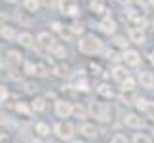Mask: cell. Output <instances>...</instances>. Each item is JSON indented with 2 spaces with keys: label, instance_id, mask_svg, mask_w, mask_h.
I'll list each match as a JSON object with an SVG mask.
<instances>
[{
  "label": "cell",
  "instance_id": "cell-29",
  "mask_svg": "<svg viewBox=\"0 0 154 143\" xmlns=\"http://www.w3.org/2000/svg\"><path fill=\"white\" fill-rule=\"evenodd\" d=\"M110 143H129L126 135H122V134H116V135H112V139Z\"/></svg>",
  "mask_w": 154,
  "mask_h": 143
},
{
  "label": "cell",
  "instance_id": "cell-19",
  "mask_svg": "<svg viewBox=\"0 0 154 143\" xmlns=\"http://www.w3.org/2000/svg\"><path fill=\"white\" fill-rule=\"evenodd\" d=\"M15 111H17V113H21V115H25V116H31V113H32V107H29L27 103H23V101H19V103L15 105Z\"/></svg>",
  "mask_w": 154,
  "mask_h": 143
},
{
  "label": "cell",
  "instance_id": "cell-35",
  "mask_svg": "<svg viewBox=\"0 0 154 143\" xmlns=\"http://www.w3.org/2000/svg\"><path fill=\"white\" fill-rule=\"evenodd\" d=\"M109 59H112V61H120V59H124V56H120V53H116V52H109Z\"/></svg>",
  "mask_w": 154,
  "mask_h": 143
},
{
  "label": "cell",
  "instance_id": "cell-44",
  "mask_svg": "<svg viewBox=\"0 0 154 143\" xmlns=\"http://www.w3.org/2000/svg\"><path fill=\"white\" fill-rule=\"evenodd\" d=\"M70 143H86V141H80V139H72Z\"/></svg>",
  "mask_w": 154,
  "mask_h": 143
},
{
  "label": "cell",
  "instance_id": "cell-34",
  "mask_svg": "<svg viewBox=\"0 0 154 143\" xmlns=\"http://www.w3.org/2000/svg\"><path fill=\"white\" fill-rule=\"evenodd\" d=\"M146 116H149L150 120H154V101H150V103H149V109H146Z\"/></svg>",
  "mask_w": 154,
  "mask_h": 143
},
{
  "label": "cell",
  "instance_id": "cell-18",
  "mask_svg": "<svg viewBox=\"0 0 154 143\" xmlns=\"http://www.w3.org/2000/svg\"><path fill=\"white\" fill-rule=\"evenodd\" d=\"M23 6H25L27 11H38L40 10V0H23Z\"/></svg>",
  "mask_w": 154,
  "mask_h": 143
},
{
  "label": "cell",
  "instance_id": "cell-31",
  "mask_svg": "<svg viewBox=\"0 0 154 143\" xmlns=\"http://www.w3.org/2000/svg\"><path fill=\"white\" fill-rule=\"evenodd\" d=\"M17 21H19L21 25H25V27H29V25H31V19H29V17H25L23 14H17Z\"/></svg>",
  "mask_w": 154,
  "mask_h": 143
},
{
  "label": "cell",
  "instance_id": "cell-23",
  "mask_svg": "<svg viewBox=\"0 0 154 143\" xmlns=\"http://www.w3.org/2000/svg\"><path fill=\"white\" fill-rule=\"evenodd\" d=\"M133 143H152V138L146 134H135L133 135Z\"/></svg>",
  "mask_w": 154,
  "mask_h": 143
},
{
  "label": "cell",
  "instance_id": "cell-11",
  "mask_svg": "<svg viewBox=\"0 0 154 143\" xmlns=\"http://www.w3.org/2000/svg\"><path fill=\"white\" fill-rule=\"evenodd\" d=\"M112 78H114L116 82H122L126 80V78H129V73H128V69L124 67V65H116L114 69H112Z\"/></svg>",
  "mask_w": 154,
  "mask_h": 143
},
{
  "label": "cell",
  "instance_id": "cell-7",
  "mask_svg": "<svg viewBox=\"0 0 154 143\" xmlns=\"http://www.w3.org/2000/svg\"><path fill=\"white\" fill-rule=\"evenodd\" d=\"M124 124H126L128 128L137 130V128L143 126V120H141V116H139V115H135V113H128V115L124 116Z\"/></svg>",
  "mask_w": 154,
  "mask_h": 143
},
{
  "label": "cell",
  "instance_id": "cell-1",
  "mask_svg": "<svg viewBox=\"0 0 154 143\" xmlns=\"http://www.w3.org/2000/svg\"><path fill=\"white\" fill-rule=\"evenodd\" d=\"M78 50L82 53H86V56H95V53H99L103 50V42L95 37V34H86V37L80 38Z\"/></svg>",
  "mask_w": 154,
  "mask_h": 143
},
{
  "label": "cell",
  "instance_id": "cell-37",
  "mask_svg": "<svg viewBox=\"0 0 154 143\" xmlns=\"http://www.w3.org/2000/svg\"><path fill=\"white\" fill-rule=\"evenodd\" d=\"M42 4H44V6H46L48 10H51L53 6H55V0H42Z\"/></svg>",
  "mask_w": 154,
  "mask_h": 143
},
{
  "label": "cell",
  "instance_id": "cell-38",
  "mask_svg": "<svg viewBox=\"0 0 154 143\" xmlns=\"http://www.w3.org/2000/svg\"><path fill=\"white\" fill-rule=\"evenodd\" d=\"M51 29H53V31H59V33L63 31V29H61V23H57V21H55V23H51Z\"/></svg>",
  "mask_w": 154,
  "mask_h": 143
},
{
  "label": "cell",
  "instance_id": "cell-41",
  "mask_svg": "<svg viewBox=\"0 0 154 143\" xmlns=\"http://www.w3.org/2000/svg\"><path fill=\"white\" fill-rule=\"evenodd\" d=\"M116 2H120V4H124V6H128L129 2H131V0H116Z\"/></svg>",
  "mask_w": 154,
  "mask_h": 143
},
{
  "label": "cell",
  "instance_id": "cell-10",
  "mask_svg": "<svg viewBox=\"0 0 154 143\" xmlns=\"http://www.w3.org/2000/svg\"><path fill=\"white\" fill-rule=\"evenodd\" d=\"M139 82H141L143 88L152 90V88H154V75L149 73V71H141V73H139Z\"/></svg>",
  "mask_w": 154,
  "mask_h": 143
},
{
  "label": "cell",
  "instance_id": "cell-36",
  "mask_svg": "<svg viewBox=\"0 0 154 143\" xmlns=\"http://www.w3.org/2000/svg\"><path fill=\"white\" fill-rule=\"evenodd\" d=\"M70 31H72V33L76 34V33H82V31H84V27L78 25V23H74V25H70Z\"/></svg>",
  "mask_w": 154,
  "mask_h": 143
},
{
  "label": "cell",
  "instance_id": "cell-22",
  "mask_svg": "<svg viewBox=\"0 0 154 143\" xmlns=\"http://www.w3.org/2000/svg\"><path fill=\"white\" fill-rule=\"evenodd\" d=\"M21 53L19 52H14V50H11V52H8V61L11 63V65H19L21 63Z\"/></svg>",
  "mask_w": 154,
  "mask_h": 143
},
{
  "label": "cell",
  "instance_id": "cell-42",
  "mask_svg": "<svg viewBox=\"0 0 154 143\" xmlns=\"http://www.w3.org/2000/svg\"><path fill=\"white\" fill-rule=\"evenodd\" d=\"M135 2H139V4H143V6H146V4H149V0H135Z\"/></svg>",
  "mask_w": 154,
  "mask_h": 143
},
{
  "label": "cell",
  "instance_id": "cell-20",
  "mask_svg": "<svg viewBox=\"0 0 154 143\" xmlns=\"http://www.w3.org/2000/svg\"><path fill=\"white\" fill-rule=\"evenodd\" d=\"M34 130H36V134L40 135V138H46V135H50V126L44 122H38L36 126H34Z\"/></svg>",
  "mask_w": 154,
  "mask_h": 143
},
{
  "label": "cell",
  "instance_id": "cell-9",
  "mask_svg": "<svg viewBox=\"0 0 154 143\" xmlns=\"http://www.w3.org/2000/svg\"><path fill=\"white\" fill-rule=\"evenodd\" d=\"M124 61H126V65H129V67H137L141 63V56L135 50H126L124 52Z\"/></svg>",
  "mask_w": 154,
  "mask_h": 143
},
{
  "label": "cell",
  "instance_id": "cell-21",
  "mask_svg": "<svg viewBox=\"0 0 154 143\" xmlns=\"http://www.w3.org/2000/svg\"><path fill=\"white\" fill-rule=\"evenodd\" d=\"M149 103H150V101H146L145 97H135V107H137L141 113H146V109H149Z\"/></svg>",
  "mask_w": 154,
  "mask_h": 143
},
{
  "label": "cell",
  "instance_id": "cell-12",
  "mask_svg": "<svg viewBox=\"0 0 154 143\" xmlns=\"http://www.w3.org/2000/svg\"><path fill=\"white\" fill-rule=\"evenodd\" d=\"M99 31H103L105 34H114V31H116V21L110 19V17L99 21Z\"/></svg>",
  "mask_w": 154,
  "mask_h": 143
},
{
  "label": "cell",
  "instance_id": "cell-4",
  "mask_svg": "<svg viewBox=\"0 0 154 143\" xmlns=\"http://www.w3.org/2000/svg\"><path fill=\"white\" fill-rule=\"evenodd\" d=\"M57 8L63 15H78V2L76 0H57Z\"/></svg>",
  "mask_w": 154,
  "mask_h": 143
},
{
  "label": "cell",
  "instance_id": "cell-13",
  "mask_svg": "<svg viewBox=\"0 0 154 143\" xmlns=\"http://www.w3.org/2000/svg\"><path fill=\"white\" fill-rule=\"evenodd\" d=\"M129 40H131V42H135V44H143V42H145L143 31H141V29H137V27L129 29Z\"/></svg>",
  "mask_w": 154,
  "mask_h": 143
},
{
  "label": "cell",
  "instance_id": "cell-6",
  "mask_svg": "<svg viewBox=\"0 0 154 143\" xmlns=\"http://www.w3.org/2000/svg\"><path fill=\"white\" fill-rule=\"evenodd\" d=\"M36 42L42 50H53L55 48V40H53V37L50 33H40L36 37Z\"/></svg>",
  "mask_w": 154,
  "mask_h": 143
},
{
  "label": "cell",
  "instance_id": "cell-27",
  "mask_svg": "<svg viewBox=\"0 0 154 143\" xmlns=\"http://www.w3.org/2000/svg\"><path fill=\"white\" fill-rule=\"evenodd\" d=\"M114 44L118 46V48H126L128 50V40H126V37H114Z\"/></svg>",
  "mask_w": 154,
  "mask_h": 143
},
{
  "label": "cell",
  "instance_id": "cell-17",
  "mask_svg": "<svg viewBox=\"0 0 154 143\" xmlns=\"http://www.w3.org/2000/svg\"><path fill=\"white\" fill-rule=\"evenodd\" d=\"M0 34H2L4 40H17V33L11 27H2L0 29Z\"/></svg>",
  "mask_w": 154,
  "mask_h": 143
},
{
  "label": "cell",
  "instance_id": "cell-32",
  "mask_svg": "<svg viewBox=\"0 0 154 143\" xmlns=\"http://www.w3.org/2000/svg\"><path fill=\"white\" fill-rule=\"evenodd\" d=\"M25 73H27V75H36V65L25 63Z\"/></svg>",
  "mask_w": 154,
  "mask_h": 143
},
{
  "label": "cell",
  "instance_id": "cell-46",
  "mask_svg": "<svg viewBox=\"0 0 154 143\" xmlns=\"http://www.w3.org/2000/svg\"><path fill=\"white\" fill-rule=\"evenodd\" d=\"M150 4H152V6H154V0H150Z\"/></svg>",
  "mask_w": 154,
  "mask_h": 143
},
{
  "label": "cell",
  "instance_id": "cell-3",
  "mask_svg": "<svg viewBox=\"0 0 154 143\" xmlns=\"http://www.w3.org/2000/svg\"><path fill=\"white\" fill-rule=\"evenodd\" d=\"M55 115L59 118H69L70 115H74V105L67 99H57L55 101Z\"/></svg>",
  "mask_w": 154,
  "mask_h": 143
},
{
  "label": "cell",
  "instance_id": "cell-24",
  "mask_svg": "<svg viewBox=\"0 0 154 143\" xmlns=\"http://www.w3.org/2000/svg\"><path fill=\"white\" fill-rule=\"evenodd\" d=\"M90 8H91L93 11H95V14H103V11H105V6H103L101 0H91Z\"/></svg>",
  "mask_w": 154,
  "mask_h": 143
},
{
  "label": "cell",
  "instance_id": "cell-28",
  "mask_svg": "<svg viewBox=\"0 0 154 143\" xmlns=\"http://www.w3.org/2000/svg\"><path fill=\"white\" fill-rule=\"evenodd\" d=\"M74 115L80 116V118H86V116H88V111H86L82 105H76V107H74Z\"/></svg>",
  "mask_w": 154,
  "mask_h": 143
},
{
  "label": "cell",
  "instance_id": "cell-14",
  "mask_svg": "<svg viewBox=\"0 0 154 143\" xmlns=\"http://www.w3.org/2000/svg\"><path fill=\"white\" fill-rule=\"evenodd\" d=\"M17 42H19L23 48H32L34 46V38H32V34H29V33H21V34H17Z\"/></svg>",
  "mask_w": 154,
  "mask_h": 143
},
{
  "label": "cell",
  "instance_id": "cell-39",
  "mask_svg": "<svg viewBox=\"0 0 154 143\" xmlns=\"http://www.w3.org/2000/svg\"><path fill=\"white\" fill-rule=\"evenodd\" d=\"M6 19H8V15H6L4 11H0V27H2L4 23H6Z\"/></svg>",
  "mask_w": 154,
  "mask_h": 143
},
{
  "label": "cell",
  "instance_id": "cell-5",
  "mask_svg": "<svg viewBox=\"0 0 154 143\" xmlns=\"http://www.w3.org/2000/svg\"><path fill=\"white\" fill-rule=\"evenodd\" d=\"M80 134L84 135V138H88V139H95L99 135V128L95 124H91V122H82L80 124Z\"/></svg>",
  "mask_w": 154,
  "mask_h": 143
},
{
  "label": "cell",
  "instance_id": "cell-45",
  "mask_svg": "<svg viewBox=\"0 0 154 143\" xmlns=\"http://www.w3.org/2000/svg\"><path fill=\"white\" fill-rule=\"evenodd\" d=\"M6 2H10V4H14V2H15V0H6Z\"/></svg>",
  "mask_w": 154,
  "mask_h": 143
},
{
  "label": "cell",
  "instance_id": "cell-25",
  "mask_svg": "<svg viewBox=\"0 0 154 143\" xmlns=\"http://www.w3.org/2000/svg\"><path fill=\"white\" fill-rule=\"evenodd\" d=\"M133 88H135V80L131 78V76L122 82V90H124V92H133Z\"/></svg>",
  "mask_w": 154,
  "mask_h": 143
},
{
  "label": "cell",
  "instance_id": "cell-8",
  "mask_svg": "<svg viewBox=\"0 0 154 143\" xmlns=\"http://www.w3.org/2000/svg\"><path fill=\"white\" fill-rule=\"evenodd\" d=\"M91 113H93V115H95V118H99L101 122H106V120H109V107H106V105H99V103L91 105Z\"/></svg>",
  "mask_w": 154,
  "mask_h": 143
},
{
  "label": "cell",
  "instance_id": "cell-33",
  "mask_svg": "<svg viewBox=\"0 0 154 143\" xmlns=\"http://www.w3.org/2000/svg\"><path fill=\"white\" fill-rule=\"evenodd\" d=\"M8 88H6V86H0V103H2V101H6V99H8Z\"/></svg>",
  "mask_w": 154,
  "mask_h": 143
},
{
  "label": "cell",
  "instance_id": "cell-26",
  "mask_svg": "<svg viewBox=\"0 0 154 143\" xmlns=\"http://www.w3.org/2000/svg\"><path fill=\"white\" fill-rule=\"evenodd\" d=\"M51 52H53V56H55V57H59V59L67 57V50H65L63 46H55V48H53Z\"/></svg>",
  "mask_w": 154,
  "mask_h": 143
},
{
  "label": "cell",
  "instance_id": "cell-16",
  "mask_svg": "<svg viewBox=\"0 0 154 143\" xmlns=\"http://www.w3.org/2000/svg\"><path fill=\"white\" fill-rule=\"evenodd\" d=\"M31 107H32V111L34 113H42L44 109H46V97H34L32 99V103H31Z\"/></svg>",
  "mask_w": 154,
  "mask_h": 143
},
{
  "label": "cell",
  "instance_id": "cell-2",
  "mask_svg": "<svg viewBox=\"0 0 154 143\" xmlns=\"http://www.w3.org/2000/svg\"><path fill=\"white\" fill-rule=\"evenodd\" d=\"M53 134H55L59 139H63V141H72V138H74V126L69 120H61V122L55 124Z\"/></svg>",
  "mask_w": 154,
  "mask_h": 143
},
{
  "label": "cell",
  "instance_id": "cell-40",
  "mask_svg": "<svg viewBox=\"0 0 154 143\" xmlns=\"http://www.w3.org/2000/svg\"><path fill=\"white\" fill-rule=\"evenodd\" d=\"M78 90L86 92V90H88V82H78Z\"/></svg>",
  "mask_w": 154,
  "mask_h": 143
},
{
  "label": "cell",
  "instance_id": "cell-47",
  "mask_svg": "<svg viewBox=\"0 0 154 143\" xmlns=\"http://www.w3.org/2000/svg\"><path fill=\"white\" fill-rule=\"evenodd\" d=\"M152 134H154V132H152Z\"/></svg>",
  "mask_w": 154,
  "mask_h": 143
},
{
  "label": "cell",
  "instance_id": "cell-30",
  "mask_svg": "<svg viewBox=\"0 0 154 143\" xmlns=\"http://www.w3.org/2000/svg\"><path fill=\"white\" fill-rule=\"evenodd\" d=\"M36 76H48V69H46V65H36Z\"/></svg>",
  "mask_w": 154,
  "mask_h": 143
},
{
  "label": "cell",
  "instance_id": "cell-15",
  "mask_svg": "<svg viewBox=\"0 0 154 143\" xmlns=\"http://www.w3.org/2000/svg\"><path fill=\"white\" fill-rule=\"evenodd\" d=\"M97 94H99V95H103L105 99H112V97H114V92H112V88H110L109 84H99Z\"/></svg>",
  "mask_w": 154,
  "mask_h": 143
},
{
  "label": "cell",
  "instance_id": "cell-43",
  "mask_svg": "<svg viewBox=\"0 0 154 143\" xmlns=\"http://www.w3.org/2000/svg\"><path fill=\"white\" fill-rule=\"evenodd\" d=\"M150 61H152V65H154V52H150Z\"/></svg>",
  "mask_w": 154,
  "mask_h": 143
}]
</instances>
